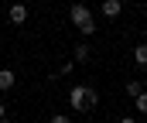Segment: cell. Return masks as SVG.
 Returning a JSON list of instances; mask_svg holds the SVG:
<instances>
[{
  "instance_id": "6da1fadb",
  "label": "cell",
  "mask_w": 147,
  "mask_h": 123,
  "mask_svg": "<svg viewBox=\"0 0 147 123\" xmlns=\"http://www.w3.org/2000/svg\"><path fill=\"white\" fill-rule=\"evenodd\" d=\"M69 17H72V24L82 31V38H89V34H96V17H92V10L86 7V3H72V10H69Z\"/></svg>"
},
{
  "instance_id": "7a4b0ae2",
  "label": "cell",
  "mask_w": 147,
  "mask_h": 123,
  "mask_svg": "<svg viewBox=\"0 0 147 123\" xmlns=\"http://www.w3.org/2000/svg\"><path fill=\"white\" fill-rule=\"evenodd\" d=\"M96 99H99V96H96V89H92V85H75L72 92H69V106H72L75 113L92 110V106H96Z\"/></svg>"
},
{
  "instance_id": "3957f363",
  "label": "cell",
  "mask_w": 147,
  "mask_h": 123,
  "mask_svg": "<svg viewBox=\"0 0 147 123\" xmlns=\"http://www.w3.org/2000/svg\"><path fill=\"white\" fill-rule=\"evenodd\" d=\"M7 17H10V24H24V21H28V7H24V3H14V7L7 10Z\"/></svg>"
},
{
  "instance_id": "277c9868",
  "label": "cell",
  "mask_w": 147,
  "mask_h": 123,
  "mask_svg": "<svg viewBox=\"0 0 147 123\" xmlns=\"http://www.w3.org/2000/svg\"><path fill=\"white\" fill-rule=\"evenodd\" d=\"M120 10H123V3L120 0H103V7H99V14H106V17H120Z\"/></svg>"
},
{
  "instance_id": "5b68a950",
  "label": "cell",
  "mask_w": 147,
  "mask_h": 123,
  "mask_svg": "<svg viewBox=\"0 0 147 123\" xmlns=\"http://www.w3.org/2000/svg\"><path fill=\"white\" fill-rule=\"evenodd\" d=\"M14 82H17V75H14V69H0V92L14 89Z\"/></svg>"
},
{
  "instance_id": "8992f818",
  "label": "cell",
  "mask_w": 147,
  "mask_h": 123,
  "mask_svg": "<svg viewBox=\"0 0 147 123\" xmlns=\"http://www.w3.org/2000/svg\"><path fill=\"white\" fill-rule=\"evenodd\" d=\"M134 62L147 69V44H137V48H134Z\"/></svg>"
},
{
  "instance_id": "52a82bcc",
  "label": "cell",
  "mask_w": 147,
  "mask_h": 123,
  "mask_svg": "<svg viewBox=\"0 0 147 123\" xmlns=\"http://www.w3.org/2000/svg\"><path fill=\"white\" fill-rule=\"evenodd\" d=\"M89 44H75V62H89Z\"/></svg>"
},
{
  "instance_id": "ba28073f",
  "label": "cell",
  "mask_w": 147,
  "mask_h": 123,
  "mask_svg": "<svg viewBox=\"0 0 147 123\" xmlns=\"http://www.w3.org/2000/svg\"><path fill=\"white\" fill-rule=\"evenodd\" d=\"M69 72H75V62H65L62 69H55V72H51V79H58V75H69Z\"/></svg>"
},
{
  "instance_id": "9c48e42d",
  "label": "cell",
  "mask_w": 147,
  "mask_h": 123,
  "mask_svg": "<svg viewBox=\"0 0 147 123\" xmlns=\"http://www.w3.org/2000/svg\"><path fill=\"white\" fill-rule=\"evenodd\" d=\"M134 103H137V113H144V116H147V92L134 96Z\"/></svg>"
},
{
  "instance_id": "30bf717a",
  "label": "cell",
  "mask_w": 147,
  "mask_h": 123,
  "mask_svg": "<svg viewBox=\"0 0 147 123\" xmlns=\"http://www.w3.org/2000/svg\"><path fill=\"white\" fill-rule=\"evenodd\" d=\"M127 92H130V96H140V92H144V85L134 79V82H127Z\"/></svg>"
},
{
  "instance_id": "8fae6325",
  "label": "cell",
  "mask_w": 147,
  "mask_h": 123,
  "mask_svg": "<svg viewBox=\"0 0 147 123\" xmlns=\"http://www.w3.org/2000/svg\"><path fill=\"white\" fill-rule=\"evenodd\" d=\"M51 123H72V120H69V116H62V113H55V116H51Z\"/></svg>"
},
{
  "instance_id": "7c38bea8",
  "label": "cell",
  "mask_w": 147,
  "mask_h": 123,
  "mask_svg": "<svg viewBox=\"0 0 147 123\" xmlns=\"http://www.w3.org/2000/svg\"><path fill=\"white\" fill-rule=\"evenodd\" d=\"M3 113H7V106H3V99H0V120H3Z\"/></svg>"
},
{
  "instance_id": "4fadbf2b",
  "label": "cell",
  "mask_w": 147,
  "mask_h": 123,
  "mask_svg": "<svg viewBox=\"0 0 147 123\" xmlns=\"http://www.w3.org/2000/svg\"><path fill=\"white\" fill-rule=\"evenodd\" d=\"M120 123H137V120H134V116H123V120H120Z\"/></svg>"
},
{
  "instance_id": "5bb4252c",
  "label": "cell",
  "mask_w": 147,
  "mask_h": 123,
  "mask_svg": "<svg viewBox=\"0 0 147 123\" xmlns=\"http://www.w3.org/2000/svg\"><path fill=\"white\" fill-rule=\"evenodd\" d=\"M0 123H7V120H0Z\"/></svg>"
},
{
  "instance_id": "9a60e30c",
  "label": "cell",
  "mask_w": 147,
  "mask_h": 123,
  "mask_svg": "<svg viewBox=\"0 0 147 123\" xmlns=\"http://www.w3.org/2000/svg\"><path fill=\"white\" fill-rule=\"evenodd\" d=\"M144 44H147V41H144Z\"/></svg>"
}]
</instances>
